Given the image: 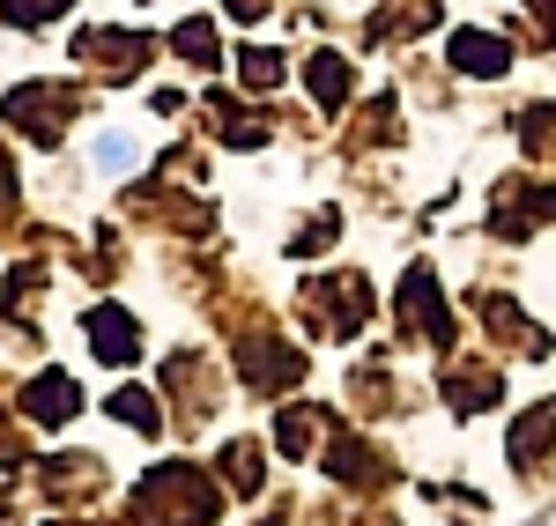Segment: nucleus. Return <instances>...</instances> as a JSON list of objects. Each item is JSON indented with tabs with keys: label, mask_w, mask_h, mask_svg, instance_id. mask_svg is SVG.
Segmentation results:
<instances>
[{
	"label": "nucleus",
	"mask_w": 556,
	"mask_h": 526,
	"mask_svg": "<svg viewBox=\"0 0 556 526\" xmlns=\"http://www.w3.org/2000/svg\"><path fill=\"white\" fill-rule=\"evenodd\" d=\"M275 75H282V60H275V52H245V82H275Z\"/></svg>",
	"instance_id": "1a4fd4ad"
},
{
	"label": "nucleus",
	"mask_w": 556,
	"mask_h": 526,
	"mask_svg": "<svg viewBox=\"0 0 556 526\" xmlns=\"http://www.w3.org/2000/svg\"><path fill=\"white\" fill-rule=\"evenodd\" d=\"M97 164L104 171H134V141L127 133H97Z\"/></svg>",
	"instance_id": "423d86ee"
},
{
	"label": "nucleus",
	"mask_w": 556,
	"mask_h": 526,
	"mask_svg": "<svg viewBox=\"0 0 556 526\" xmlns=\"http://www.w3.org/2000/svg\"><path fill=\"white\" fill-rule=\"evenodd\" d=\"M178 52H186V60H215V38L201 23H186V30H178Z\"/></svg>",
	"instance_id": "6e6552de"
},
{
	"label": "nucleus",
	"mask_w": 556,
	"mask_h": 526,
	"mask_svg": "<svg viewBox=\"0 0 556 526\" xmlns=\"http://www.w3.org/2000/svg\"><path fill=\"white\" fill-rule=\"evenodd\" d=\"M445 60H453L460 75H505V67H513V52H505V38H490V30H453V44H445Z\"/></svg>",
	"instance_id": "f257e3e1"
},
{
	"label": "nucleus",
	"mask_w": 556,
	"mask_h": 526,
	"mask_svg": "<svg viewBox=\"0 0 556 526\" xmlns=\"http://www.w3.org/2000/svg\"><path fill=\"white\" fill-rule=\"evenodd\" d=\"M112 415H119V423H134V431H156V400L134 394V386H127V394H112Z\"/></svg>",
	"instance_id": "20e7f679"
},
{
	"label": "nucleus",
	"mask_w": 556,
	"mask_h": 526,
	"mask_svg": "<svg viewBox=\"0 0 556 526\" xmlns=\"http://www.w3.org/2000/svg\"><path fill=\"white\" fill-rule=\"evenodd\" d=\"M30 408H38V415H67V408H75V386H67V379H38V386H30Z\"/></svg>",
	"instance_id": "39448f33"
},
{
	"label": "nucleus",
	"mask_w": 556,
	"mask_h": 526,
	"mask_svg": "<svg viewBox=\"0 0 556 526\" xmlns=\"http://www.w3.org/2000/svg\"><path fill=\"white\" fill-rule=\"evenodd\" d=\"M304 82H312V97H319V104H342V97H349V67L334 60V52H319V60L304 67Z\"/></svg>",
	"instance_id": "7ed1b4c3"
},
{
	"label": "nucleus",
	"mask_w": 556,
	"mask_h": 526,
	"mask_svg": "<svg viewBox=\"0 0 556 526\" xmlns=\"http://www.w3.org/2000/svg\"><path fill=\"white\" fill-rule=\"evenodd\" d=\"M304 445H312V415L290 408V415H282V452H304Z\"/></svg>",
	"instance_id": "0eeeda50"
},
{
	"label": "nucleus",
	"mask_w": 556,
	"mask_h": 526,
	"mask_svg": "<svg viewBox=\"0 0 556 526\" xmlns=\"http://www.w3.org/2000/svg\"><path fill=\"white\" fill-rule=\"evenodd\" d=\"M89 342L104 349V363H127V356H134V326H127V311H89Z\"/></svg>",
	"instance_id": "f03ea898"
}]
</instances>
